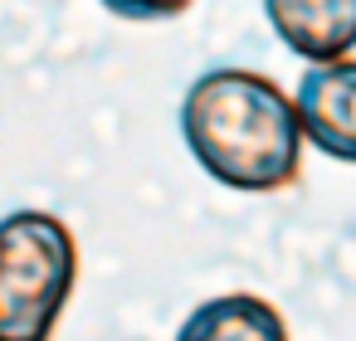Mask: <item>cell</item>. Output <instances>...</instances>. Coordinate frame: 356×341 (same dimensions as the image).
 <instances>
[{
    "mask_svg": "<svg viewBox=\"0 0 356 341\" xmlns=\"http://www.w3.org/2000/svg\"><path fill=\"white\" fill-rule=\"evenodd\" d=\"M181 137L195 166L244 195H268L298 181L302 127L293 93L254 69H205L181 98Z\"/></svg>",
    "mask_w": 356,
    "mask_h": 341,
    "instance_id": "6da1fadb",
    "label": "cell"
},
{
    "mask_svg": "<svg viewBox=\"0 0 356 341\" xmlns=\"http://www.w3.org/2000/svg\"><path fill=\"white\" fill-rule=\"evenodd\" d=\"M79 283V239L49 210L0 215V341H54Z\"/></svg>",
    "mask_w": 356,
    "mask_h": 341,
    "instance_id": "7a4b0ae2",
    "label": "cell"
},
{
    "mask_svg": "<svg viewBox=\"0 0 356 341\" xmlns=\"http://www.w3.org/2000/svg\"><path fill=\"white\" fill-rule=\"evenodd\" d=\"M293 113L307 147L356 166V59L351 54L332 64H307V74L293 88Z\"/></svg>",
    "mask_w": 356,
    "mask_h": 341,
    "instance_id": "3957f363",
    "label": "cell"
},
{
    "mask_svg": "<svg viewBox=\"0 0 356 341\" xmlns=\"http://www.w3.org/2000/svg\"><path fill=\"white\" fill-rule=\"evenodd\" d=\"M264 15L302 64H332L356 49V0H264Z\"/></svg>",
    "mask_w": 356,
    "mask_h": 341,
    "instance_id": "277c9868",
    "label": "cell"
},
{
    "mask_svg": "<svg viewBox=\"0 0 356 341\" xmlns=\"http://www.w3.org/2000/svg\"><path fill=\"white\" fill-rule=\"evenodd\" d=\"M176 341H288V322L259 292H220L181 322Z\"/></svg>",
    "mask_w": 356,
    "mask_h": 341,
    "instance_id": "5b68a950",
    "label": "cell"
},
{
    "mask_svg": "<svg viewBox=\"0 0 356 341\" xmlns=\"http://www.w3.org/2000/svg\"><path fill=\"white\" fill-rule=\"evenodd\" d=\"M195 0H103V10L118 20H176Z\"/></svg>",
    "mask_w": 356,
    "mask_h": 341,
    "instance_id": "8992f818",
    "label": "cell"
}]
</instances>
